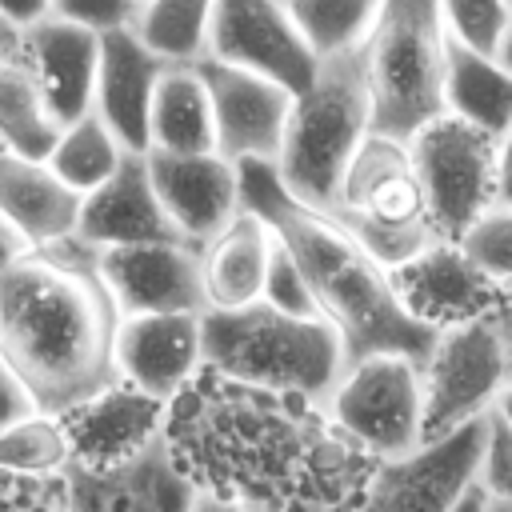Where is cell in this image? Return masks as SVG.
Wrapping results in <instances>:
<instances>
[{
  "label": "cell",
  "mask_w": 512,
  "mask_h": 512,
  "mask_svg": "<svg viewBox=\"0 0 512 512\" xmlns=\"http://www.w3.org/2000/svg\"><path fill=\"white\" fill-rule=\"evenodd\" d=\"M180 472L260 512H352L376 464L324 400L244 384L204 368L164 424Z\"/></svg>",
  "instance_id": "obj_1"
},
{
  "label": "cell",
  "mask_w": 512,
  "mask_h": 512,
  "mask_svg": "<svg viewBox=\"0 0 512 512\" xmlns=\"http://www.w3.org/2000/svg\"><path fill=\"white\" fill-rule=\"evenodd\" d=\"M0 352L40 412L64 416L120 380L116 336L124 312L80 236L28 248L0 276Z\"/></svg>",
  "instance_id": "obj_2"
},
{
  "label": "cell",
  "mask_w": 512,
  "mask_h": 512,
  "mask_svg": "<svg viewBox=\"0 0 512 512\" xmlns=\"http://www.w3.org/2000/svg\"><path fill=\"white\" fill-rule=\"evenodd\" d=\"M240 200L248 212L264 216L308 276L320 316L340 332L348 364L364 356H412L428 360L436 332L396 292L392 272L328 212L296 200L276 164H240Z\"/></svg>",
  "instance_id": "obj_3"
},
{
  "label": "cell",
  "mask_w": 512,
  "mask_h": 512,
  "mask_svg": "<svg viewBox=\"0 0 512 512\" xmlns=\"http://www.w3.org/2000/svg\"><path fill=\"white\" fill-rule=\"evenodd\" d=\"M204 368L328 404L348 372V352L324 316H288L256 300L248 308L204 312Z\"/></svg>",
  "instance_id": "obj_4"
},
{
  "label": "cell",
  "mask_w": 512,
  "mask_h": 512,
  "mask_svg": "<svg viewBox=\"0 0 512 512\" xmlns=\"http://www.w3.org/2000/svg\"><path fill=\"white\" fill-rule=\"evenodd\" d=\"M372 132L412 144L432 120L448 112V28L440 0H384L368 40L360 44Z\"/></svg>",
  "instance_id": "obj_5"
},
{
  "label": "cell",
  "mask_w": 512,
  "mask_h": 512,
  "mask_svg": "<svg viewBox=\"0 0 512 512\" xmlns=\"http://www.w3.org/2000/svg\"><path fill=\"white\" fill-rule=\"evenodd\" d=\"M368 132H372V96H368L360 48L320 60L316 80L292 104L276 176L296 200L332 212L340 200L344 172L360 152V144L368 140Z\"/></svg>",
  "instance_id": "obj_6"
},
{
  "label": "cell",
  "mask_w": 512,
  "mask_h": 512,
  "mask_svg": "<svg viewBox=\"0 0 512 512\" xmlns=\"http://www.w3.org/2000/svg\"><path fill=\"white\" fill-rule=\"evenodd\" d=\"M328 216L340 220L388 272L412 264L444 240L432 220L412 144L380 132H368V140L352 156L340 200Z\"/></svg>",
  "instance_id": "obj_7"
},
{
  "label": "cell",
  "mask_w": 512,
  "mask_h": 512,
  "mask_svg": "<svg viewBox=\"0 0 512 512\" xmlns=\"http://www.w3.org/2000/svg\"><path fill=\"white\" fill-rule=\"evenodd\" d=\"M424 368V444L492 416L512 384V300L444 324Z\"/></svg>",
  "instance_id": "obj_8"
},
{
  "label": "cell",
  "mask_w": 512,
  "mask_h": 512,
  "mask_svg": "<svg viewBox=\"0 0 512 512\" xmlns=\"http://www.w3.org/2000/svg\"><path fill=\"white\" fill-rule=\"evenodd\" d=\"M332 420L372 456L400 460L424 448V368L412 356L352 360L328 396Z\"/></svg>",
  "instance_id": "obj_9"
},
{
  "label": "cell",
  "mask_w": 512,
  "mask_h": 512,
  "mask_svg": "<svg viewBox=\"0 0 512 512\" xmlns=\"http://www.w3.org/2000/svg\"><path fill=\"white\" fill-rule=\"evenodd\" d=\"M496 144V136L448 112L412 136V160L432 220L452 244L496 204Z\"/></svg>",
  "instance_id": "obj_10"
},
{
  "label": "cell",
  "mask_w": 512,
  "mask_h": 512,
  "mask_svg": "<svg viewBox=\"0 0 512 512\" xmlns=\"http://www.w3.org/2000/svg\"><path fill=\"white\" fill-rule=\"evenodd\" d=\"M488 416L432 440L400 460H380L368 492L352 512H452V504L476 484L484 456Z\"/></svg>",
  "instance_id": "obj_11"
},
{
  "label": "cell",
  "mask_w": 512,
  "mask_h": 512,
  "mask_svg": "<svg viewBox=\"0 0 512 512\" xmlns=\"http://www.w3.org/2000/svg\"><path fill=\"white\" fill-rule=\"evenodd\" d=\"M208 56L260 72L292 96H300L320 72V56L280 0H216Z\"/></svg>",
  "instance_id": "obj_12"
},
{
  "label": "cell",
  "mask_w": 512,
  "mask_h": 512,
  "mask_svg": "<svg viewBox=\"0 0 512 512\" xmlns=\"http://www.w3.org/2000/svg\"><path fill=\"white\" fill-rule=\"evenodd\" d=\"M196 72L208 84L216 116V152L232 164H276L296 96L248 68L204 56Z\"/></svg>",
  "instance_id": "obj_13"
},
{
  "label": "cell",
  "mask_w": 512,
  "mask_h": 512,
  "mask_svg": "<svg viewBox=\"0 0 512 512\" xmlns=\"http://www.w3.org/2000/svg\"><path fill=\"white\" fill-rule=\"evenodd\" d=\"M100 272L124 316L208 312L200 244L160 240V244L100 248Z\"/></svg>",
  "instance_id": "obj_14"
},
{
  "label": "cell",
  "mask_w": 512,
  "mask_h": 512,
  "mask_svg": "<svg viewBox=\"0 0 512 512\" xmlns=\"http://www.w3.org/2000/svg\"><path fill=\"white\" fill-rule=\"evenodd\" d=\"M64 480L72 512H192L200 492L180 472L168 436H156L144 452L112 468H88L72 460Z\"/></svg>",
  "instance_id": "obj_15"
},
{
  "label": "cell",
  "mask_w": 512,
  "mask_h": 512,
  "mask_svg": "<svg viewBox=\"0 0 512 512\" xmlns=\"http://www.w3.org/2000/svg\"><path fill=\"white\" fill-rule=\"evenodd\" d=\"M152 188L188 244H208L224 232L240 212V164L224 160L220 152L180 156V152H144Z\"/></svg>",
  "instance_id": "obj_16"
},
{
  "label": "cell",
  "mask_w": 512,
  "mask_h": 512,
  "mask_svg": "<svg viewBox=\"0 0 512 512\" xmlns=\"http://www.w3.org/2000/svg\"><path fill=\"white\" fill-rule=\"evenodd\" d=\"M116 364L128 384L160 400H176L204 372V312L124 316Z\"/></svg>",
  "instance_id": "obj_17"
},
{
  "label": "cell",
  "mask_w": 512,
  "mask_h": 512,
  "mask_svg": "<svg viewBox=\"0 0 512 512\" xmlns=\"http://www.w3.org/2000/svg\"><path fill=\"white\" fill-rule=\"evenodd\" d=\"M72 440V460L88 468H112L144 452L168 424V400L128 384L124 376L100 396L60 416Z\"/></svg>",
  "instance_id": "obj_18"
},
{
  "label": "cell",
  "mask_w": 512,
  "mask_h": 512,
  "mask_svg": "<svg viewBox=\"0 0 512 512\" xmlns=\"http://www.w3.org/2000/svg\"><path fill=\"white\" fill-rule=\"evenodd\" d=\"M76 236L84 244L100 248H124V244H160V240H184L176 224L168 220L144 152H128L124 164L108 184L84 196Z\"/></svg>",
  "instance_id": "obj_19"
},
{
  "label": "cell",
  "mask_w": 512,
  "mask_h": 512,
  "mask_svg": "<svg viewBox=\"0 0 512 512\" xmlns=\"http://www.w3.org/2000/svg\"><path fill=\"white\" fill-rule=\"evenodd\" d=\"M172 64H164L132 28L104 32L100 44V80H96V104L92 112L116 132V140L128 152H148V120L152 100L160 88V76Z\"/></svg>",
  "instance_id": "obj_20"
},
{
  "label": "cell",
  "mask_w": 512,
  "mask_h": 512,
  "mask_svg": "<svg viewBox=\"0 0 512 512\" xmlns=\"http://www.w3.org/2000/svg\"><path fill=\"white\" fill-rule=\"evenodd\" d=\"M392 280H396V292L408 304V312L420 316L432 328H444V324L480 316V312H488V308H496V304L508 300L500 292V284L488 280L464 256V248L452 244V240H440L436 248H428L412 264L396 268Z\"/></svg>",
  "instance_id": "obj_21"
},
{
  "label": "cell",
  "mask_w": 512,
  "mask_h": 512,
  "mask_svg": "<svg viewBox=\"0 0 512 512\" xmlns=\"http://www.w3.org/2000/svg\"><path fill=\"white\" fill-rule=\"evenodd\" d=\"M28 60L44 84L48 112L60 128L88 116L96 104V80H100V44L104 36L92 28H80L72 20L48 16L36 28L24 32Z\"/></svg>",
  "instance_id": "obj_22"
},
{
  "label": "cell",
  "mask_w": 512,
  "mask_h": 512,
  "mask_svg": "<svg viewBox=\"0 0 512 512\" xmlns=\"http://www.w3.org/2000/svg\"><path fill=\"white\" fill-rule=\"evenodd\" d=\"M84 196L72 192L48 160L20 156L0 144V212L28 236L32 248L76 236Z\"/></svg>",
  "instance_id": "obj_23"
},
{
  "label": "cell",
  "mask_w": 512,
  "mask_h": 512,
  "mask_svg": "<svg viewBox=\"0 0 512 512\" xmlns=\"http://www.w3.org/2000/svg\"><path fill=\"white\" fill-rule=\"evenodd\" d=\"M276 248V232L264 216L240 212L224 232L200 244V272L208 308H248L264 300V276Z\"/></svg>",
  "instance_id": "obj_24"
},
{
  "label": "cell",
  "mask_w": 512,
  "mask_h": 512,
  "mask_svg": "<svg viewBox=\"0 0 512 512\" xmlns=\"http://www.w3.org/2000/svg\"><path fill=\"white\" fill-rule=\"evenodd\" d=\"M148 152H180V156L216 152L212 96L196 64L168 68L160 76L148 120Z\"/></svg>",
  "instance_id": "obj_25"
},
{
  "label": "cell",
  "mask_w": 512,
  "mask_h": 512,
  "mask_svg": "<svg viewBox=\"0 0 512 512\" xmlns=\"http://www.w3.org/2000/svg\"><path fill=\"white\" fill-rule=\"evenodd\" d=\"M444 104L448 116H460L464 124L500 140L512 128V68H504L500 56L472 52L448 36Z\"/></svg>",
  "instance_id": "obj_26"
},
{
  "label": "cell",
  "mask_w": 512,
  "mask_h": 512,
  "mask_svg": "<svg viewBox=\"0 0 512 512\" xmlns=\"http://www.w3.org/2000/svg\"><path fill=\"white\" fill-rule=\"evenodd\" d=\"M56 140L60 124L48 112L32 60H0V144L20 156L48 160Z\"/></svg>",
  "instance_id": "obj_27"
},
{
  "label": "cell",
  "mask_w": 512,
  "mask_h": 512,
  "mask_svg": "<svg viewBox=\"0 0 512 512\" xmlns=\"http://www.w3.org/2000/svg\"><path fill=\"white\" fill-rule=\"evenodd\" d=\"M216 0H144L132 32L172 68L200 64L208 56Z\"/></svg>",
  "instance_id": "obj_28"
},
{
  "label": "cell",
  "mask_w": 512,
  "mask_h": 512,
  "mask_svg": "<svg viewBox=\"0 0 512 512\" xmlns=\"http://www.w3.org/2000/svg\"><path fill=\"white\" fill-rule=\"evenodd\" d=\"M124 156H128V148L116 140V132L96 112H88V116L72 120L68 128H60V140H56L48 164L72 192L88 196L116 176Z\"/></svg>",
  "instance_id": "obj_29"
},
{
  "label": "cell",
  "mask_w": 512,
  "mask_h": 512,
  "mask_svg": "<svg viewBox=\"0 0 512 512\" xmlns=\"http://www.w3.org/2000/svg\"><path fill=\"white\" fill-rule=\"evenodd\" d=\"M280 4L288 8V16L296 20V28L304 32V40L320 60L356 52L384 8V0H280Z\"/></svg>",
  "instance_id": "obj_30"
},
{
  "label": "cell",
  "mask_w": 512,
  "mask_h": 512,
  "mask_svg": "<svg viewBox=\"0 0 512 512\" xmlns=\"http://www.w3.org/2000/svg\"><path fill=\"white\" fill-rule=\"evenodd\" d=\"M68 464H72V440L60 416L36 412L0 432V472L64 476Z\"/></svg>",
  "instance_id": "obj_31"
},
{
  "label": "cell",
  "mask_w": 512,
  "mask_h": 512,
  "mask_svg": "<svg viewBox=\"0 0 512 512\" xmlns=\"http://www.w3.org/2000/svg\"><path fill=\"white\" fill-rule=\"evenodd\" d=\"M440 16L456 44L484 56H500V44L512 28L508 0H440Z\"/></svg>",
  "instance_id": "obj_32"
},
{
  "label": "cell",
  "mask_w": 512,
  "mask_h": 512,
  "mask_svg": "<svg viewBox=\"0 0 512 512\" xmlns=\"http://www.w3.org/2000/svg\"><path fill=\"white\" fill-rule=\"evenodd\" d=\"M456 244L488 280L512 284V204H492Z\"/></svg>",
  "instance_id": "obj_33"
},
{
  "label": "cell",
  "mask_w": 512,
  "mask_h": 512,
  "mask_svg": "<svg viewBox=\"0 0 512 512\" xmlns=\"http://www.w3.org/2000/svg\"><path fill=\"white\" fill-rule=\"evenodd\" d=\"M264 300L288 316H320V304L308 288L304 268L296 264V256L284 248V240L276 236L272 260H268V276H264Z\"/></svg>",
  "instance_id": "obj_34"
},
{
  "label": "cell",
  "mask_w": 512,
  "mask_h": 512,
  "mask_svg": "<svg viewBox=\"0 0 512 512\" xmlns=\"http://www.w3.org/2000/svg\"><path fill=\"white\" fill-rule=\"evenodd\" d=\"M0 512H72L64 476L0 472Z\"/></svg>",
  "instance_id": "obj_35"
},
{
  "label": "cell",
  "mask_w": 512,
  "mask_h": 512,
  "mask_svg": "<svg viewBox=\"0 0 512 512\" xmlns=\"http://www.w3.org/2000/svg\"><path fill=\"white\" fill-rule=\"evenodd\" d=\"M52 16L104 36L116 28H132L140 16V0H52Z\"/></svg>",
  "instance_id": "obj_36"
},
{
  "label": "cell",
  "mask_w": 512,
  "mask_h": 512,
  "mask_svg": "<svg viewBox=\"0 0 512 512\" xmlns=\"http://www.w3.org/2000/svg\"><path fill=\"white\" fill-rule=\"evenodd\" d=\"M476 480L488 496L512 500V428L500 424L496 416H488V436H484V456H480Z\"/></svg>",
  "instance_id": "obj_37"
},
{
  "label": "cell",
  "mask_w": 512,
  "mask_h": 512,
  "mask_svg": "<svg viewBox=\"0 0 512 512\" xmlns=\"http://www.w3.org/2000/svg\"><path fill=\"white\" fill-rule=\"evenodd\" d=\"M40 412V404H36V396L28 392V384L20 380V372L4 360V352H0V432L4 428H12L16 420H24V416H36Z\"/></svg>",
  "instance_id": "obj_38"
},
{
  "label": "cell",
  "mask_w": 512,
  "mask_h": 512,
  "mask_svg": "<svg viewBox=\"0 0 512 512\" xmlns=\"http://www.w3.org/2000/svg\"><path fill=\"white\" fill-rule=\"evenodd\" d=\"M0 16L8 24H16L20 32H28L52 16V0H0Z\"/></svg>",
  "instance_id": "obj_39"
},
{
  "label": "cell",
  "mask_w": 512,
  "mask_h": 512,
  "mask_svg": "<svg viewBox=\"0 0 512 512\" xmlns=\"http://www.w3.org/2000/svg\"><path fill=\"white\" fill-rule=\"evenodd\" d=\"M28 248H32V244H28V236H24V232H20V228L0 212V276H4V272H8V268H12Z\"/></svg>",
  "instance_id": "obj_40"
},
{
  "label": "cell",
  "mask_w": 512,
  "mask_h": 512,
  "mask_svg": "<svg viewBox=\"0 0 512 512\" xmlns=\"http://www.w3.org/2000/svg\"><path fill=\"white\" fill-rule=\"evenodd\" d=\"M496 204H512V128L496 144Z\"/></svg>",
  "instance_id": "obj_41"
},
{
  "label": "cell",
  "mask_w": 512,
  "mask_h": 512,
  "mask_svg": "<svg viewBox=\"0 0 512 512\" xmlns=\"http://www.w3.org/2000/svg\"><path fill=\"white\" fill-rule=\"evenodd\" d=\"M192 512H260V508L240 504V500H228V496H216V492H196Z\"/></svg>",
  "instance_id": "obj_42"
},
{
  "label": "cell",
  "mask_w": 512,
  "mask_h": 512,
  "mask_svg": "<svg viewBox=\"0 0 512 512\" xmlns=\"http://www.w3.org/2000/svg\"><path fill=\"white\" fill-rule=\"evenodd\" d=\"M484 508H488V492L480 488V480H476V484H472V488L452 504V512H484Z\"/></svg>",
  "instance_id": "obj_43"
},
{
  "label": "cell",
  "mask_w": 512,
  "mask_h": 512,
  "mask_svg": "<svg viewBox=\"0 0 512 512\" xmlns=\"http://www.w3.org/2000/svg\"><path fill=\"white\" fill-rule=\"evenodd\" d=\"M492 416L500 420V424H508L512 428V384L500 392V400H496V408H492Z\"/></svg>",
  "instance_id": "obj_44"
},
{
  "label": "cell",
  "mask_w": 512,
  "mask_h": 512,
  "mask_svg": "<svg viewBox=\"0 0 512 512\" xmlns=\"http://www.w3.org/2000/svg\"><path fill=\"white\" fill-rule=\"evenodd\" d=\"M500 64L512 68V28H508V36H504V44H500Z\"/></svg>",
  "instance_id": "obj_45"
},
{
  "label": "cell",
  "mask_w": 512,
  "mask_h": 512,
  "mask_svg": "<svg viewBox=\"0 0 512 512\" xmlns=\"http://www.w3.org/2000/svg\"><path fill=\"white\" fill-rule=\"evenodd\" d=\"M484 512H512V500H500V496H488V508Z\"/></svg>",
  "instance_id": "obj_46"
},
{
  "label": "cell",
  "mask_w": 512,
  "mask_h": 512,
  "mask_svg": "<svg viewBox=\"0 0 512 512\" xmlns=\"http://www.w3.org/2000/svg\"><path fill=\"white\" fill-rule=\"evenodd\" d=\"M0 336H4V312H0Z\"/></svg>",
  "instance_id": "obj_47"
},
{
  "label": "cell",
  "mask_w": 512,
  "mask_h": 512,
  "mask_svg": "<svg viewBox=\"0 0 512 512\" xmlns=\"http://www.w3.org/2000/svg\"><path fill=\"white\" fill-rule=\"evenodd\" d=\"M140 4H144V0H140Z\"/></svg>",
  "instance_id": "obj_48"
},
{
  "label": "cell",
  "mask_w": 512,
  "mask_h": 512,
  "mask_svg": "<svg viewBox=\"0 0 512 512\" xmlns=\"http://www.w3.org/2000/svg\"><path fill=\"white\" fill-rule=\"evenodd\" d=\"M508 4H512V0H508Z\"/></svg>",
  "instance_id": "obj_49"
}]
</instances>
